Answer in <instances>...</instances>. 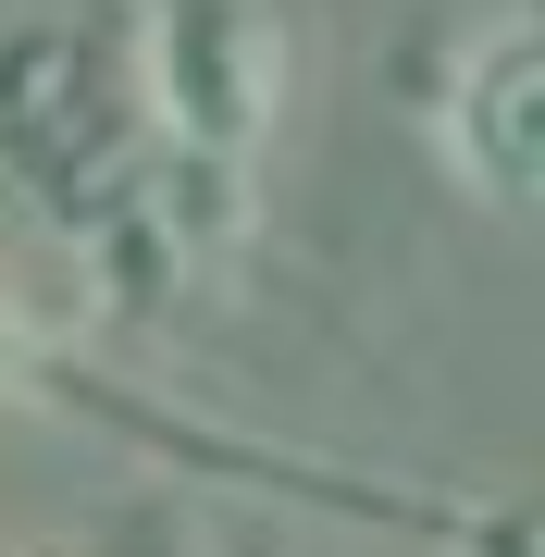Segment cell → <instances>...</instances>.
Listing matches in <instances>:
<instances>
[{
    "mask_svg": "<svg viewBox=\"0 0 545 557\" xmlns=\"http://www.w3.org/2000/svg\"><path fill=\"white\" fill-rule=\"evenodd\" d=\"M285 100V25L273 0H149V112L186 161H248Z\"/></svg>",
    "mask_w": 545,
    "mask_h": 557,
    "instance_id": "6da1fadb",
    "label": "cell"
},
{
    "mask_svg": "<svg viewBox=\"0 0 545 557\" xmlns=\"http://www.w3.org/2000/svg\"><path fill=\"white\" fill-rule=\"evenodd\" d=\"M446 149L496 211H545V25H496L446 87Z\"/></svg>",
    "mask_w": 545,
    "mask_h": 557,
    "instance_id": "7a4b0ae2",
    "label": "cell"
}]
</instances>
